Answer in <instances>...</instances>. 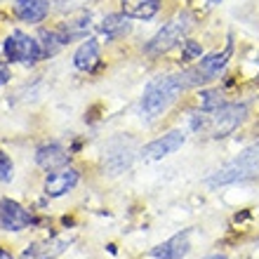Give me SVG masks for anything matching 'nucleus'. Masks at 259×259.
<instances>
[{"label": "nucleus", "instance_id": "obj_1", "mask_svg": "<svg viewBox=\"0 0 259 259\" xmlns=\"http://www.w3.org/2000/svg\"><path fill=\"white\" fill-rule=\"evenodd\" d=\"M186 88H189V85H186L182 73L179 75H158V78H153L142 95V104H139L142 116L146 118V120L160 118L172 104L177 102L179 95H182Z\"/></svg>", "mask_w": 259, "mask_h": 259}, {"label": "nucleus", "instance_id": "obj_2", "mask_svg": "<svg viewBox=\"0 0 259 259\" xmlns=\"http://www.w3.org/2000/svg\"><path fill=\"white\" fill-rule=\"evenodd\" d=\"M193 26H196V19H193L191 12H186V10L184 12H177L149 42H146L144 52L149 57H160V55H165V52H170L175 45L186 40V35L191 33Z\"/></svg>", "mask_w": 259, "mask_h": 259}, {"label": "nucleus", "instance_id": "obj_3", "mask_svg": "<svg viewBox=\"0 0 259 259\" xmlns=\"http://www.w3.org/2000/svg\"><path fill=\"white\" fill-rule=\"evenodd\" d=\"M259 172V144L245 149L243 153L229 160L226 165H222L210 179L207 184L210 186H226L233 184V182H243V179H250Z\"/></svg>", "mask_w": 259, "mask_h": 259}, {"label": "nucleus", "instance_id": "obj_4", "mask_svg": "<svg viewBox=\"0 0 259 259\" xmlns=\"http://www.w3.org/2000/svg\"><path fill=\"white\" fill-rule=\"evenodd\" d=\"M247 118V106L245 104H222L217 111H212L210 125H212V137H229L231 132L240 127Z\"/></svg>", "mask_w": 259, "mask_h": 259}, {"label": "nucleus", "instance_id": "obj_5", "mask_svg": "<svg viewBox=\"0 0 259 259\" xmlns=\"http://www.w3.org/2000/svg\"><path fill=\"white\" fill-rule=\"evenodd\" d=\"M5 55L10 62H19V64H35L42 57V48L40 42L31 38V35L14 31L12 35H7L5 40Z\"/></svg>", "mask_w": 259, "mask_h": 259}, {"label": "nucleus", "instance_id": "obj_6", "mask_svg": "<svg viewBox=\"0 0 259 259\" xmlns=\"http://www.w3.org/2000/svg\"><path fill=\"white\" fill-rule=\"evenodd\" d=\"M186 142V132L184 130H170L167 135L158 137L151 144H146L142 149V158L144 160H160V158L170 156L175 151H179Z\"/></svg>", "mask_w": 259, "mask_h": 259}, {"label": "nucleus", "instance_id": "obj_7", "mask_svg": "<svg viewBox=\"0 0 259 259\" xmlns=\"http://www.w3.org/2000/svg\"><path fill=\"white\" fill-rule=\"evenodd\" d=\"M31 224V212L17 200H0V229L3 231H24Z\"/></svg>", "mask_w": 259, "mask_h": 259}, {"label": "nucleus", "instance_id": "obj_8", "mask_svg": "<svg viewBox=\"0 0 259 259\" xmlns=\"http://www.w3.org/2000/svg\"><path fill=\"white\" fill-rule=\"evenodd\" d=\"M78 179H80V175H78V170L75 167H59V170H52L45 177V196L50 198H59L64 196V193L73 191L75 184H78Z\"/></svg>", "mask_w": 259, "mask_h": 259}, {"label": "nucleus", "instance_id": "obj_9", "mask_svg": "<svg viewBox=\"0 0 259 259\" xmlns=\"http://www.w3.org/2000/svg\"><path fill=\"white\" fill-rule=\"evenodd\" d=\"M191 245H189V231L177 233L175 238L165 240L163 245H158L151 250V257L153 259H184L189 254Z\"/></svg>", "mask_w": 259, "mask_h": 259}, {"label": "nucleus", "instance_id": "obj_10", "mask_svg": "<svg viewBox=\"0 0 259 259\" xmlns=\"http://www.w3.org/2000/svg\"><path fill=\"white\" fill-rule=\"evenodd\" d=\"M14 12L26 24H40L50 12V0H14Z\"/></svg>", "mask_w": 259, "mask_h": 259}, {"label": "nucleus", "instance_id": "obj_11", "mask_svg": "<svg viewBox=\"0 0 259 259\" xmlns=\"http://www.w3.org/2000/svg\"><path fill=\"white\" fill-rule=\"evenodd\" d=\"M35 163L40 165L42 170H59L68 163V153L62 144H45L35 153Z\"/></svg>", "mask_w": 259, "mask_h": 259}, {"label": "nucleus", "instance_id": "obj_12", "mask_svg": "<svg viewBox=\"0 0 259 259\" xmlns=\"http://www.w3.org/2000/svg\"><path fill=\"white\" fill-rule=\"evenodd\" d=\"M229 55H231V42H229V45H226V50H222V52H212V55H207L205 59H200V62L196 64L198 73L203 75L207 82L214 80V78H219V73L226 68Z\"/></svg>", "mask_w": 259, "mask_h": 259}, {"label": "nucleus", "instance_id": "obj_13", "mask_svg": "<svg viewBox=\"0 0 259 259\" xmlns=\"http://www.w3.org/2000/svg\"><path fill=\"white\" fill-rule=\"evenodd\" d=\"M120 7H123V12L127 14L130 19L149 21L160 10V0H120Z\"/></svg>", "mask_w": 259, "mask_h": 259}, {"label": "nucleus", "instance_id": "obj_14", "mask_svg": "<svg viewBox=\"0 0 259 259\" xmlns=\"http://www.w3.org/2000/svg\"><path fill=\"white\" fill-rule=\"evenodd\" d=\"M102 33L106 40H118V38H125L130 33V17L125 12L120 14H109V17H104L102 21Z\"/></svg>", "mask_w": 259, "mask_h": 259}, {"label": "nucleus", "instance_id": "obj_15", "mask_svg": "<svg viewBox=\"0 0 259 259\" xmlns=\"http://www.w3.org/2000/svg\"><path fill=\"white\" fill-rule=\"evenodd\" d=\"M68 245H71V238L42 240V243H35V245L28 250L26 257H33V259H57Z\"/></svg>", "mask_w": 259, "mask_h": 259}, {"label": "nucleus", "instance_id": "obj_16", "mask_svg": "<svg viewBox=\"0 0 259 259\" xmlns=\"http://www.w3.org/2000/svg\"><path fill=\"white\" fill-rule=\"evenodd\" d=\"M99 52H102V50H99V42L88 38V40L78 48V52L73 55L75 68H80V71H92V68L99 64Z\"/></svg>", "mask_w": 259, "mask_h": 259}, {"label": "nucleus", "instance_id": "obj_17", "mask_svg": "<svg viewBox=\"0 0 259 259\" xmlns=\"http://www.w3.org/2000/svg\"><path fill=\"white\" fill-rule=\"evenodd\" d=\"M40 48H42V57L45 55H55L57 50L62 48V45H66V40H64V35L59 33V31H40Z\"/></svg>", "mask_w": 259, "mask_h": 259}, {"label": "nucleus", "instance_id": "obj_18", "mask_svg": "<svg viewBox=\"0 0 259 259\" xmlns=\"http://www.w3.org/2000/svg\"><path fill=\"white\" fill-rule=\"evenodd\" d=\"M222 95H219L217 90H203V92H200V95H198V106H200V109L203 111H217L219 106H222Z\"/></svg>", "mask_w": 259, "mask_h": 259}, {"label": "nucleus", "instance_id": "obj_19", "mask_svg": "<svg viewBox=\"0 0 259 259\" xmlns=\"http://www.w3.org/2000/svg\"><path fill=\"white\" fill-rule=\"evenodd\" d=\"M203 55V48H200V42L198 40H189L186 38L182 42V62H193V59H200Z\"/></svg>", "mask_w": 259, "mask_h": 259}, {"label": "nucleus", "instance_id": "obj_20", "mask_svg": "<svg viewBox=\"0 0 259 259\" xmlns=\"http://www.w3.org/2000/svg\"><path fill=\"white\" fill-rule=\"evenodd\" d=\"M12 175H14L12 160H10V156H7V153H3V151H0V179H3V182H10V179H12Z\"/></svg>", "mask_w": 259, "mask_h": 259}, {"label": "nucleus", "instance_id": "obj_21", "mask_svg": "<svg viewBox=\"0 0 259 259\" xmlns=\"http://www.w3.org/2000/svg\"><path fill=\"white\" fill-rule=\"evenodd\" d=\"M7 80H10V73H7L5 66H0V85H5Z\"/></svg>", "mask_w": 259, "mask_h": 259}, {"label": "nucleus", "instance_id": "obj_22", "mask_svg": "<svg viewBox=\"0 0 259 259\" xmlns=\"http://www.w3.org/2000/svg\"><path fill=\"white\" fill-rule=\"evenodd\" d=\"M0 259H14V257L7 252V250H3V247H0Z\"/></svg>", "mask_w": 259, "mask_h": 259}, {"label": "nucleus", "instance_id": "obj_23", "mask_svg": "<svg viewBox=\"0 0 259 259\" xmlns=\"http://www.w3.org/2000/svg\"><path fill=\"white\" fill-rule=\"evenodd\" d=\"M203 259H226V254H222V252L219 254H207V257H203Z\"/></svg>", "mask_w": 259, "mask_h": 259}, {"label": "nucleus", "instance_id": "obj_24", "mask_svg": "<svg viewBox=\"0 0 259 259\" xmlns=\"http://www.w3.org/2000/svg\"><path fill=\"white\" fill-rule=\"evenodd\" d=\"M212 3H222V0H212Z\"/></svg>", "mask_w": 259, "mask_h": 259}]
</instances>
